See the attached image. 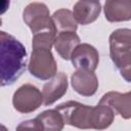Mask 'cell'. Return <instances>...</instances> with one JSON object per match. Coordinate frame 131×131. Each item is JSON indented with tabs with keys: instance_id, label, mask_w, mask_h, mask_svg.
Wrapping results in <instances>:
<instances>
[{
	"instance_id": "cell-1",
	"label": "cell",
	"mask_w": 131,
	"mask_h": 131,
	"mask_svg": "<svg viewBox=\"0 0 131 131\" xmlns=\"http://www.w3.org/2000/svg\"><path fill=\"white\" fill-rule=\"evenodd\" d=\"M27 66V49L14 36L0 31V87L12 85Z\"/></svg>"
},
{
	"instance_id": "cell-2",
	"label": "cell",
	"mask_w": 131,
	"mask_h": 131,
	"mask_svg": "<svg viewBox=\"0 0 131 131\" xmlns=\"http://www.w3.org/2000/svg\"><path fill=\"white\" fill-rule=\"evenodd\" d=\"M130 29H117L108 38L110 55L122 77L131 81V40Z\"/></svg>"
},
{
	"instance_id": "cell-3",
	"label": "cell",
	"mask_w": 131,
	"mask_h": 131,
	"mask_svg": "<svg viewBox=\"0 0 131 131\" xmlns=\"http://www.w3.org/2000/svg\"><path fill=\"white\" fill-rule=\"evenodd\" d=\"M32 54L28 70L32 76L39 80H49L57 73V66L50 47L32 46Z\"/></svg>"
},
{
	"instance_id": "cell-4",
	"label": "cell",
	"mask_w": 131,
	"mask_h": 131,
	"mask_svg": "<svg viewBox=\"0 0 131 131\" xmlns=\"http://www.w3.org/2000/svg\"><path fill=\"white\" fill-rule=\"evenodd\" d=\"M23 19L30 28L33 35L46 32L57 34L53 20L50 16L49 9L45 3H29L23 11Z\"/></svg>"
},
{
	"instance_id": "cell-5",
	"label": "cell",
	"mask_w": 131,
	"mask_h": 131,
	"mask_svg": "<svg viewBox=\"0 0 131 131\" xmlns=\"http://www.w3.org/2000/svg\"><path fill=\"white\" fill-rule=\"evenodd\" d=\"M55 110L61 115L64 124L79 129H90L91 105L70 100L58 104Z\"/></svg>"
},
{
	"instance_id": "cell-6",
	"label": "cell",
	"mask_w": 131,
	"mask_h": 131,
	"mask_svg": "<svg viewBox=\"0 0 131 131\" xmlns=\"http://www.w3.org/2000/svg\"><path fill=\"white\" fill-rule=\"evenodd\" d=\"M43 103L41 91L32 84H24L13 93L12 105L15 111L21 114L35 112Z\"/></svg>"
},
{
	"instance_id": "cell-7",
	"label": "cell",
	"mask_w": 131,
	"mask_h": 131,
	"mask_svg": "<svg viewBox=\"0 0 131 131\" xmlns=\"http://www.w3.org/2000/svg\"><path fill=\"white\" fill-rule=\"evenodd\" d=\"M70 59L76 70L94 72L99 62V54L94 46L88 43H80L72 52Z\"/></svg>"
},
{
	"instance_id": "cell-8",
	"label": "cell",
	"mask_w": 131,
	"mask_h": 131,
	"mask_svg": "<svg viewBox=\"0 0 131 131\" xmlns=\"http://www.w3.org/2000/svg\"><path fill=\"white\" fill-rule=\"evenodd\" d=\"M73 89L82 96H92L98 89V79L94 72L76 70L71 76Z\"/></svg>"
},
{
	"instance_id": "cell-9",
	"label": "cell",
	"mask_w": 131,
	"mask_h": 131,
	"mask_svg": "<svg viewBox=\"0 0 131 131\" xmlns=\"http://www.w3.org/2000/svg\"><path fill=\"white\" fill-rule=\"evenodd\" d=\"M68 90V77L64 73H56L47 83L44 84L42 89V97L44 105H50L56 100L61 98Z\"/></svg>"
},
{
	"instance_id": "cell-10",
	"label": "cell",
	"mask_w": 131,
	"mask_h": 131,
	"mask_svg": "<svg viewBox=\"0 0 131 131\" xmlns=\"http://www.w3.org/2000/svg\"><path fill=\"white\" fill-rule=\"evenodd\" d=\"M131 93H120L110 91L102 95L98 104L110 106L114 112H117L123 119L128 120L131 117Z\"/></svg>"
},
{
	"instance_id": "cell-11",
	"label": "cell",
	"mask_w": 131,
	"mask_h": 131,
	"mask_svg": "<svg viewBox=\"0 0 131 131\" xmlns=\"http://www.w3.org/2000/svg\"><path fill=\"white\" fill-rule=\"evenodd\" d=\"M101 11L99 1H77L73 7V15L77 24L89 25L97 19Z\"/></svg>"
},
{
	"instance_id": "cell-12",
	"label": "cell",
	"mask_w": 131,
	"mask_h": 131,
	"mask_svg": "<svg viewBox=\"0 0 131 131\" xmlns=\"http://www.w3.org/2000/svg\"><path fill=\"white\" fill-rule=\"evenodd\" d=\"M103 11L110 23L127 21L131 18L130 0H107L104 2Z\"/></svg>"
},
{
	"instance_id": "cell-13",
	"label": "cell",
	"mask_w": 131,
	"mask_h": 131,
	"mask_svg": "<svg viewBox=\"0 0 131 131\" xmlns=\"http://www.w3.org/2000/svg\"><path fill=\"white\" fill-rule=\"evenodd\" d=\"M80 37L75 32H60L56 34L53 46L62 59H70L74 49L80 44Z\"/></svg>"
},
{
	"instance_id": "cell-14",
	"label": "cell",
	"mask_w": 131,
	"mask_h": 131,
	"mask_svg": "<svg viewBox=\"0 0 131 131\" xmlns=\"http://www.w3.org/2000/svg\"><path fill=\"white\" fill-rule=\"evenodd\" d=\"M115 120V112L107 105L97 104L92 106L90 118V129L104 130L108 128Z\"/></svg>"
},
{
	"instance_id": "cell-15",
	"label": "cell",
	"mask_w": 131,
	"mask_h": 131,
	"mask_svg": "<svg viewBox=\"0 0 131 131\" xmlns=\"http://www.w3.org/2000/svg\"><path fill=\"white\" fill-rule=\"evenodd\" d=\"M56 29V33L60 32H75L78 29V24L74 18L73 12L67 8H60L51 16Z\"/></svg>"
},
{
	"instance_id": "cell-16",
	"label": "cell",
	"mask_w": 131,
	"mask_h": 131,
	"mask_svg": "<svg viewBox=\"0 0 131 131\" xmlns=\"http://www.w3.org/2000/svg\"><path fill=\"white\" fill-rule=\"evenodd\" d=\"M37 119L41 122L43 131H62L64 127L63 119L55 108L42 112L37 116Z\"/></svg>"
},
{
	"instance_id": "cell-17",
	"label": "cell",
	"mask_w": 131,
	"mask_h": 131,
	"mask_svg": "<svg viewBox=\"0 0 131 131\" xmlns=\"http://www.w3.org/2000/svg\"><path fill=\"white\" fill-rule=\"evenodd\" d=\"M15 131H43V126L41 122L35 118L20 122L17 125Z\"/></svg>"
},
{
	"instance_id": "cell-18",
	"label": "cell",
	"mask_w": 131,
	"mask_h": 131,
	"mask_svg": "<svg viewBox=\"0 0 131 131\" xmlns=\"http://www.w3.org/2000/svg\"><path fill=\"white\" fill-rule=\"evenodd\" d=\"M9 5H10V2L7 1V0H0V14L6 12L9 8Z\"/></svg>"
},
{
	"instance_id": "cell-19",
	"label": "cell",
	"mask_w": 131,
	"mask_h": 131,
	"mask_svg": "<svg viewBox=\"0 0 131 131\" xmlns=\"http://www.w3.org/2000/svg\"><path fill=\"white\" fill-rule=\"evenodd\" d=\"M0 131H8V129L4 126V125H2V124H0Z\"/></svg>"
},
{
	"instance_id": "cell-20",
	"label": "cell",
	"mask_w": 131,
	"mask_h": 131,
	"mask_svg": "<svg viewBox=\"0 0 131 131\" xmlns=\"http://www.w3.org/2000/svg\"><path fill=\"white\" fill-rule=\"evenodd\" d=\"M2 25V19H1V17H0V26Z\"/></svg>"
}]
</instances>
